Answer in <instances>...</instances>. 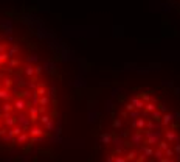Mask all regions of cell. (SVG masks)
<instances>
[{
    "mask_svg": "<svg viewBox=\"0 0 180 162\" xmlns=\"http://www.w3.org/2000/svg\"><path fill=\"white\" fill-rule=\"evenodd\" d=\"M61 111L54 55L22 20L0 19V156L45 151L59 131Z\"/></svg>",
    "mask_w": 180,
    "mask_h": 162,
    "instance_id": "1",
    "label": "cell"
},
{
    "mask_svg": "<svg viewBox=\"0 0 180 162\" xmlns=\"http://www.w3.org/2000/svg\"><path fill=\"white\" fill-rule=\"evenodd\" d=\"M172 2H174L176 5H179V6H180V0H172Z\"/></svg>",
    "mask_w": 180,
    "mask_h": 162,
    "instance_id": "3",
    "label": "cell"
},
{
    "mask_svg": "<svg viewBox=\"0 0 180 162\" xmlns=\"http://www.w3.org/2000/svg\"><path fill=\"white\" fill-rule=\"evenodd\" d=\"M93 162H180V95L163 84L116 94L96 130Z\"/></svg>",
    "mask_w": 180,
    "mask_h": 162,
    "instance_id": "2",
    "label": "cell"
}]
</instances>
